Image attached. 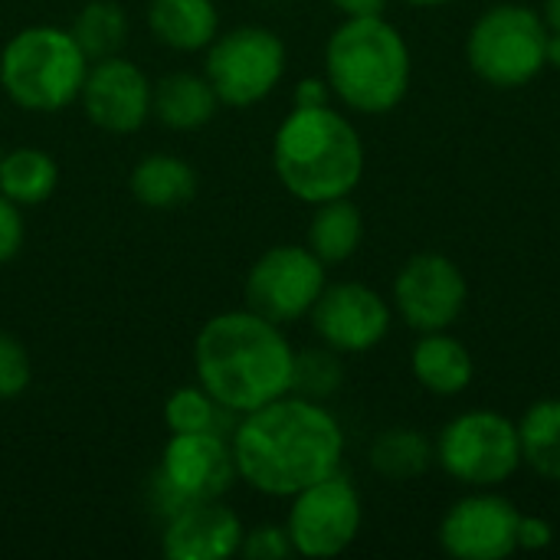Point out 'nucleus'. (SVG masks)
I'll use <instances>...</instances> for the list:
<instances>
[{
    "label": "nucleus",
    "instance_id": "1",
    "mask_svg": "<svg viewBox=\"0 0 560 560\" xmlns=\"http://www.w3.org/2000/svg\"><path fill=\"white\" fill-rule=\"evenodd\" d=\"M230 446L236 472L249 489L272 499H292L341 469L345 430L322 400L289 390L272 404L243 413Z\"/></svg>",
    "mask_w": 560,
    "mask_h": 560
},
{
    "label": "nucleus",
    "instance_id": "2",
    "mask_svg": "<svg viewBox=\"0 0 560 560\" xmlns=\"http://www.w3.org/2000/svg\"><path fill=\"white\" fill-rule=\"evenodd\" d=\"M295 351L282 325L253 308L210 318L194 341L197 384L230 413H249L292 390Z\"/></svg>",
    "mask_w": 560,
    "mask_h": 560
},
{
    "label": "nucleus",
    "instance_id": "3",
    "mask_svg": "<svg viewBox=\"0 0 560 560\" xmlns=\"http://www.w3.org/2000/svg\"><path fill=\"white\" fill-rule=\"evenodd\" d=\"M272 164L282 187L315 207L354 194L364 177V141L331 105L292 108L272 138Z\"/></svg>",
    "mask_w": 560,
    "mask_h": 560
},
{
    "label": "nucleus",
    "instance_id": "4",
    "mask_svg": "<svg viewBox=\"0 0 560 560\" xmlns=\"http://www.w3.org/2000/svg\"><path fill=\"white\" fill-rule=\"evenodd\" d=\"M413 59L404 33L381 16H345L325 46V79L358 115L394 112L410 89Z\"/></svg>",
    "mask_w": 560,
    "mask_h": 560
},
{
    "label": "nucleus",
    "instance_id": "5",
    "mask_svg": "<svg viewBox=\"0 0 560 560\" xmlns=\"http://www.w3.org/2000/svg\"><path fill=\"white\" fill-rule=\"evenodd\" d=\"M89 56L69 30L26 26L0 52V85L26 112H59L82 92Z\"/></svg>",
    "mask_w": 560,
    "mask_h": 560
},
{
    "label": "nucleus",
    "instance_id": "6",
    "mask_svg": "<svg viewBox=\"0 0 560 560\" xmlns=\"http://www.w3.org/2000/svg\"><path fill=\"white\" fill-rule=\"evenodd\" d=\"M548 33L551 30L538 10L525 3H495L466 36L469 69L495 89L528 85L548 69Z\"/></svg>",
    "mask_w": 560,
    "mask_h": 560
},
{
    "label": "nucleus",
    "instance_id": "7",
    "mask_svg": "<svg viewBox=\"0 0 560 560\" xmlns=\"http://www.w3.org/2000/svg\"><path fill=\"white\" fill-rule=\"evenodd\" d=\"M440 469L466 489H499L522 469L518 423L499 410H466L436 436Z\"/></svg>",
    "mask_w": 560,
    "mask_h": 560
},
{
    "label": "nucleus",
    "instance_id": "8",
    "mask_svg": "<svg viewBox=\"0 0 560 560\" xmlns=\"http://www.w3.org/2000/svg\"><path fill=\"white\" fill-rule=\"evenodd\" d=\"M240 479L226 433H171L158 476L154 505L171 518L187 502L223 499Z\"/></svg>",
    "mask_w": 560,
    "mask_h": 560
},
{
    "label": "nucleus",
    "instance_id": "9",
    "mask_svg": "<svg viewBox=\"0 0 560 560\" xmlns=\"http://www.w3.org/2000/svg\"><path fill=\"white\" fill-rule=\"evenodd\" d=\"M203 75L220 105H256L285 75V43L266 26H236L207 46Z\"/></svg>",
    "mask_w": 560,
    "mask_h": 560
},
{
    "label": "nucleus",
    "instance_id": "10",
    "mask_svg": "<svg viewBox=\"0 0 560 560\" xmlns=\"http://www.w3.org/2000/svg\"><path fill=\"white\" fill-rule=\"evenodd\" d=\"M364 509L351 479L331 472L328 479L292 495L285 518L289 541L302 558H338L361 535Z\"/></svg>",
    "mask_w": 560,
    "mask_h": 560
},
{
    "label": "nucleus",
    "instance_id": "11",
    "mask_svg": "<svg viewBox=\"0 0 560 560\" xmlns=\"http://www.w3.org/2000/svg\"><path fill=\"white\" fill-rule=\"evenodd\" d=\"M325 285V262L308 246H272L246 276V308L289 325L312 312Z\"/></svg>",
    "mask_w": 560,
    "mask_h": 560
},
{
    "label": "nucleus",
    "instance_id": "12",
    "mask_svg": "<svg viewBox=\"0 0 560 560\" xmlns=\"http://www.w3.org/2000/svg\"><path fill=\"white\" fill-rule=\"evenodd\" d=\"M466 276L443 253H417L394 279V312L420 335L450 331L466 312Z\"/></svg>",
    "mask_w": 560,
    "mask_h": 560
},
{
    "label": "nucleus",
    "instance_id": "13",
    "mask_svg": "<svg viewBox=\"0 0 560 560\" xmlns=\"http://www.w3.org/2000/svg\"><path fill=\"white\" fill-rule=\"evenodd\" d=\"M515 502L495 489H472L440 522V548L456 560H505L518 551Z\"/></svg>",
    "mask_w": 560,
    "mask_h": 560
},
{
    "label": "nucleus",
    "instance_id": "14",
    "mask_svg": "<svg viewBox=\"0 0 560 560\" xmlns=\"http://www.w3.org/2000/svg\"><path fill=\"white\" fill-rule=\"evenodd\" d=\"M308 318L322 345L335 348L338 354H364L387 338L394 308L364 282H335L325 285Z\"/></svg>",
    "mask_w": 560,
    "mask_h": 560
},
{
    "label": "nucleus",
    "instance_id": "15",
    "mask_svg": "<svg viewBox=\"0 0 560 560\" xmlns=\"http://www.w3.org/2000/svg\"><path fill=\"white\" fill-rule=\"evenodd\" d=\"M79 98L92 125L112 135H128L148 121L154 85L131 59L105 56L89 66Z\"/></svg>",
    "mask_w": 560,
    "mask_h": 560
},
{
    "label": "nucleus",
    "instance_id": "16",
    "mask_svg": "<svg viewBox=\"0 0 560 560\" xmlns=\"http://www.w3.org/2000/svg\"><path fill=\"white\" fill-rule=\"evenodd\" d=\"M243 522L220 499H200L164 518L161 548L171 560H226L240 555Z\"/></svg>",
    "mask_w": 560,
    "mask_h": 560
},
{
    "label": "nucleus",
    "instance_id": "17",
    "mask_svg": "<svg viewBox=\"0 0 560 560\" xmlns=\"http://www.w3.org/2000/svg\"><path fill=\"white\" fill-rule=\"evenodd\" d=\"M410 371L423 390L436 397H459L469 390L476 364L459 338H453L450 331H427L413 345Z\"/></svg>",
    "mask_w": 560,
    "mask_h": 560
},
{
    "label": "nucleus",
    "instance_id": "18",
    "mask_svg": "<svg viewBox=\"0 0 560 560\" xmlns=\"http://www.w3.org/2000/svg\"><path fill=\"white\" fill-rule=\"evenodd\" d=\"M220 108V98L210 85L207 75L194 72H171L154 85L151 112L158 115L161 125L174 131H194L203 128Z\"/></svg>",
    "mask_w": 560,
    "mask_h": 560
},
{
    "label": "nucleus",
    "instance_id": "19",
    "mask_svg": "<svg viewBox=\"0 0 560 560\" xmlns=\"http://www.w3.org/2000/svg\"><path fill=\"white\" fill-rule=\"evenodd\" d=\"M148 26L154 39H161L164 46L194 52L207 49L217 39L220 16L213 0H151Z\"/></svg>",
    "mask_w": 560,
    "mask_h": 560
},
{
    "label": "nucleus",
    "instance_id": "20",
    "mask_svg": "<svg viewBox=\"0 0 560 560\" xmlns=\"http://www.w3.org/2000/svg\"><path fill=\"white\" fill-rule=\"evenodd\" d=\"M131 194L138 203L154 207V210H167V207H180L190 203L197 194V174L184 158L174 154H148L135 164L131 171Z\"/></svg>",
    "mask_w": 560,
    "mask_h": 560
},
{
    "label": "nucleus",
    "instance_id": "21",
    "mask_svg": "<svg viewBox=\"0 0 560 560\" xmlns=\"http://www.w3.org/2000/svg\"><path fill=\"white\" fill-rule=\"evenodd\" d=\"M371 469L387 482H413L436 463V446L423 430L390 427L371 443Z\"/></svg>",
    "mask_w": 560,
    "mask_h": 560
},
{
    "label": "nucleus",
    "instance_id": "22",
    "mask_svg": "<svg viewBox=\"0 0 560 560\" xmlns=\"http://www.w3.org/2000/svg\"><path fill=\"white\" fill-rule=\"evenodd\" d=\"M361 240H364V220L348 197L315 203V217L308 223V249L325 266L348 262L358 253Z\"/></svg>",
    "mask_w": 560,
    "mask_h": 560
},
{
    "label": "nucleus",
    "instance_id": "23",
    "mask_svg": "<svg viewBox=\"0 0 560 560\" xmlns=\"http://www.w3.org/2000/svg\"><path fill=\"white\" fill-rule=\"evenodd\" d=\"M522 466H528L538 479L560 482V400L545 397L525 410L518 420Z\"/></svg>",
    "mask_w": 560,
    "mask_h": 560
},
{
    "label": "nucleus",
    "instance_id": "24",
    "mask_svg": "<svg viewBox=\"0 0 560 560\" xmlns=\"http://www.w3.org/2000/svg\"><path fill=\"white\" fill-rule=\"evenodd\" d=\"M59 180L56 161L39 148H16L0 161V194L16 207H36L52 197Z\"/></svg>",
    "mask_w": 560,
    "mask_h": 560
},
{
    "label": "nucleus",
    "instance_id": "25",
    "mask_svg": "<svg viewBox=\"0 0 560 560\" xmlns=\"http://www.w3.org/2000/svg\"><path fill=\"white\" fill-rule=\"evenodd\" d=\"M69 33L75 36L82 52L95 62L105 56H118L128 36V16L115 0H92L79 10Z\"/></svg>",
    "mask_w": 560,
    "mask_h": 560
},
{
    "label": "nucleus",
    "instance_id": "26",
    "mask_svg": "<svg viewBox=\"0 0 560 560\" xmlns=\"http://www.w3.org/2000/svg\"><path fill=\"white\" fill-rule=\"evenodd\" d=\"M345 384V368L335 348L322 345V348H305L295 351V364H292V394L308 397V400H328L338 394V387Z\"/></svg>",
    "mask_w": 560,
    "mask_h": 560
},
{
    "label": "nucleus",
    "instance_id": "27",
    "mask_svg": "<svg viewBox=\"0 0 560 560\" xmlns=\"http://www.w3.org/2000/svg\"><path fill=\"white\" fill-rule=\"evenodd\" d=\"M226 413L230 410L220 407L200 384L174 390L164 407V420L171 433H223Z\"/></svg>",
    "mask_w": 560,
    "mask_h": 560
},
{
    "label": "nucleus",
    "instance_id": "28",
    "mask_svg": "<svg viewBox=\"0 0 560 560\" xmlns=\"http://www.w3.org/2000/svg\"><path fill=\"white\" fill-rule=\"evenodd\" d=\"M30 377H33V368H30L26 348L13 335L0 331V400L20 397L30 387Z\"/></svg>",
    "mask_w": 560,
    "mask_h": 560
},
{
    "label": "nucleus",
    "instance_id": "29",
    "mask_svg": "<svg viewBox=\"0 0 560 560\" xmlns=\"http://www.w3.org/2000/svg\"><path fill=\"white\" fill-rule=\"evenodd\" d=\"M240 555L249 560H282L289 555H295L285 525H259L253 532L243 535Z\"/></svg>",
    "mask_w": 560,
    "mask_h": 560
},
{
    "label": "nucleus",
    "instance_id": "30",
    "mask_svg": "<svg viewBox=\"0 0 560 560\" xmlns=\"http://www.w3.org/2000/svg\"><path fill=\"white\" fill-rule=\"evenodd\" d=\"M23 246V217L20 207L0 194V266L10 262Z\"/></svg>",
    "mask_w": 560,
    "mask_h": 560
},
{
    "label": "nucleus",
    "instance_id": "31",
    "mask_svg": "<svg viewBox=\"0 0 560 560\" xmlns=\"http://www.w3.org/2000/svg\"><path fill=\"white\" fill-rule=\"evenodd\" d=\"M555 541V528L548 518L522 515L518 518V551H548Z\"/></svg>",
    "mask_w": 560,
    "mask_h": 560
},
{
    "label": "nucleus",
    "instance_id": "32",
    "mask_svg": "<svg viewBox=\"0 0 560 560\" xmlns=\"http://www.w3.org/2000/svg\"><path fill=\"white\" fill-rule=\"evenodd\" d=\"M328 98H331L328 79H302L292 92L295 108H322V105H328Z\"/></svg>",
    "mask_w": 560,
    "mask_h": 560
},
{
    "label": "nucleus",
    "instance_id": "33",
    "mask_svg": "<svg viewBox=\"0 0 560 560\" xmlns=\"http://www.w3.org/2000/svg\"><path fill=\"white\" fill-rule=\"evenodd\" d=\"M338 13L345 16H381L387 0H331Z\"/></svg>",
    "mask_w": 560,
    "mask_h": 560
},
{
    "label": "nucleus",
    "instance_id": "34",
    "mask_svg": "<svg viewBox=\"0 0 560 560\" xmlns=\"http://www.w3.org/2000/svg\"><path fill=\"white\" fill-rule=\"evenodd\" d=\"M545 23L551 33H560V0H545Z\"/></svg>",
    "mask_w": 560,
    "mask_h": 560
},
{
    "label": "nucleus",
    "instance_id": "35",
    "mask_svg": "<svg viewBox=\"0 0 560 560\" xmlns=\"http://www.w3.org/2000/svg\"><path fill=\"white\" fill-rule=\"evenodd\" d=\"M545 59H548V66H551V69H560V33H548Z\"/></svg>",
    "mask_w": 560,
    "mask_h": 560
},
{
    "label": "nucleus",
    "instance_id": "36",
    "mask_svg": "<svg viewBox=\"0 0 560 560\" xmlns=\"http://www.w3.org/2000/svg\"><path fill=\"white\" fill-rule=\"evenodd\" d=\"M404 3H413V7H446L453 0H404Z\"/></svg>",
    "mask_w": 560,
    "mask_h": 560
},
{
    "label": "nucleus",
    "instance_id": "37",
    "mask_svg": "<svg viewBox=\"0 0 560 560\" xmlns=\"http://www.w3.org/2000/svg\"><path fill=\"white\" fill-rule=\"evenodd\" d=\"M0 161H3V151H0Z\"/></svg>",
    "mask_w": 560,
    "mask_h": 560
}]
</instances>
